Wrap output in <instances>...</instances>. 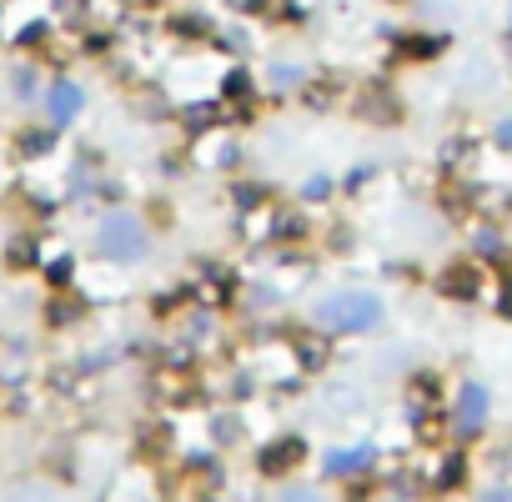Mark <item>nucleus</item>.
<instances>
[{
	"instance_id": "f257e3e1",
	"label": "nucleus",
	"mask_w": 512,
	"mask_h": 502,
	"mask_svg": "<svg viewBox=\"0 0 512 502\" xmlns=\"http://www.w3.org/2000/svg\"><path fill=\"white\" fill-rule=\"evenodd\" d=\"M317 327L337 332V337H362V332H377L387 307L377 292H357V287H342V292H327L317 307H312Z\"/></svg>"
},
{
	"instance_id": "f03ea898",
	"label": "nucleus",
	"mask_w": 512,
	"mask_h": 502,
	"mask_svg": "<svg viewBox=\"0 0 512 502\" xmlns=\"http://www.w3.org/2000/svg\"><path fill=\"white\" fill-rule=\"evenodd\" d=\"M96 246H101L106 262H141L151 236H146V221L136 211H111L101 221V231H96Z\"/></svg>"
},
{
	"instance_id": "7ed1b4c3",
	"label": "nucleus",
	"mask_w": 512,
	"mask_h": 502,
	"mask_svg": "<svg viewBox=\"0 0 512 502\" xmlns=\"http://www.w3.org/2000/svg\"><path fill=\"white\" fill-rule=\"evenodd\" d=\"M482 422H487V387H482V382H467V387L457 392V432L472 437Z\"/></svg>"
},
{
	"instance_id": "20e7f679",
	"label": "nucleus",
	"mask_w": 512,
	"mask_h": 502,
	"mask_svg": "<svg viewBox=\"0 0 512 502\" xmlns=\"http://www.w3.org/2000/svg\"><path fill=\"white\" fill-rule=\"evenodd\" d=\"M46 111H51V121H76L81 116V86L76 81H56L51 96H46Z\"/></svg>"
},
{
	"instance_id": "39448f33",
	"label": "nucleus",
	"mask_w": 512,
	"mask_h": 502,
	"mask_svg": "<svg viewBox=\"0 0 512 502\" xmlns=\"http://www.w3.org/2000/svg\"><path fill=\"white\" fill-rule=\"evenodd\" d=\"M372 457V447H362V452H342V457H332V472H347V467H362Z\"/></svg>"
},
{
	"instance_id": "423d86ee",
	"label": "nucleus",
	"mask_w": 512,
	"mask_h": 502,
	"mask_svg": "<svg viewBox=\"0 0 512 502\" xmlns=\"http://www.w3.org/2000/svg\"><path fill=\"white\" fill-rule=\"evenodd\" d=\"M497 141H502V146H512V121H502V126H497Z\"/></svg>"
},
{
	"instance_id": "0eeeda50",
	"label": "nucleus",
	"mask_w": 512,
	"mask_h": 502,
	"mask_svg": "<svg viewBox=\"0 0 512 502\" xmlns=\"http://www.w3.org/2000/svg\"><path fill=\"white\" fill-rule=\"evenodd\" d=\"M502 317H512V287L502 292Z\"/></svg>"
}]
</instances>
